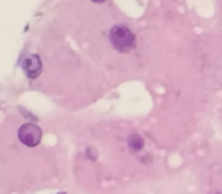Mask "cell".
<instances>
[{"label":"cell","mask_w":222,"mask_h":194,"mask_svg":"<svg viewBox=\"0 0 222 194\" xmlns=\"http://www.w3.org/2000/svg\"><path fill=\"white\" fill-rule=\"evenodd\" d=\"M213 194H222V193H213Z\"/></svg>","instance_id":"obj_7"},{"label":"cell","mask_w":222,"mask_h":194,"mask_svg":"<svg viewBox=\"0 0 222 194\" xmlns=\"http://www.w3.org/2000/svg\"><path fill=\"white\" fill-rule=\"evenodd\" d=\"M22 67H23V71L26 73V76L29 79H37L41 74V70H43L41 61L37 55H29V56L24 58Z\"/></svg>","instance_id":"obj_3"},{"label":"cell","mask_w":222,"mask_h":194,"mask_svg":"<svg viewBox=\"0 0 222 194\" xmlns=\"http://www.w3.org/2000/svg\"><path fill=\"white\" fill-rule=\"evenodd\" d=\"M94 3H102V2H105V0H93Z\"/></svg>","instance_id":"obj_5"},{"label":"cell","mask_w":222,"mask_h":194,"mask_svg":"<svg viewBox=\"0 0 222 194\" xmlns=\"http://www.w3.org/2000/svg\"><path fill=\"white\" fill-rule=\"evenodd\" d=\"M58 194H67V193H58Z\"/></svg>","instance_id":"obj_6"},{"label":"cell","mask_w":222,"mask_h":194,"mask_svg":"<svg viewBox=\"0 0 222 194\" xmlns=\"http://www.w3.org/2000/svg\"><path fill=\"white\" fill-rule=\"evenodd\" d=\"M128 146L132 152H140L145 146V140L139 134H131L128 138Z\"/></svg>","instance_id":"obj_4"},{"label":"cell","mask_w":222,"mask_h":194,"mask_svg":"<svg viewBox=\"0 0 222 194\" xmlns=\"http://www.w3.org/2000/svg\"><path fill=\"white\" fill-rule=\"evenodd\" d=\"M110 41L117 52L128 53L136 47V36L125 26H114L110 31Z\"/></svg>","instance_id":"obj_1"},{"label":"cell","mask_w":222,"mask_h":194,"mask_svg":"<svg viewBox=\"0 0 222 194\" xmlns=\"http://www.w3.org/2000/svg\"><path fill=\"white\" fill-rule=\"evenodd\" d=\"M41 137H43L41 129L34 123H26L18 129V138L27 147H37L41 141Z\"/></svg>","instance_id":"obj_2"}]
</instances>
